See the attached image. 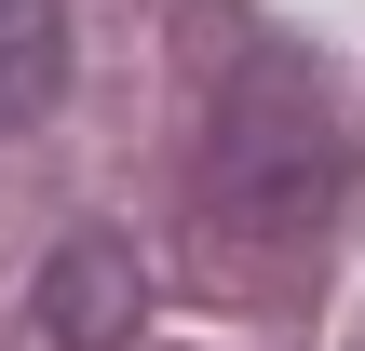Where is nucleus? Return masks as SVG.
Masks as SVG:
<instances>
[{
  "label": "nucleus",
  "instance_id": "obj_1",
  "mask_svg": "<svg viewBox=\"0 0 365 351\" xmlns=\"http://www.w3.org/2000/svg\"><path fill=\"white\" fill-rule=\"evenodd\" d=\"M339 203H352V135H339L325 68L244 54L217 81V122H203L190 230H217V257H244V271H298L339 243Z\"/></svg>",
  "mask_w": 365,
  "mask_h": 351
},
{
  "label": "nucleus",
  "instance_id": "obj_2",
  "mask_svg": "<svg viewBox=\"0 0 365 351\" xmlns=\"http://www.w3.org/2000/svg\"><path fill=\"white\" fill-rule=\"evenodd\" d=\"M135 311H149V271H135L122 230H68V243L41 257V338L54 351H122Z\"/></svg>",
  "mask_w": 365,
  "mask_h": 351
},
{
  "label": "nucleus",
  "instance_id": "obj_3",
  "mask_svg": "<svg viewBox=\"0 0 365 351\" xmlns=\"http://www.w3.org/2000/svg\"><path fill=\"white\" fill-rule=\"evenodd\" d=\"M68 95V0H0V135H41Z\"/></svg>",
  "mask_w": 365,
  "mask_h": 351
}]
</instances>
